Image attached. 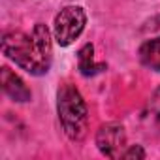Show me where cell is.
Wrapping results in <instances>:
<instances>
[{
  "mask_svg": "<svg viewBox=\"0 0 160 160\" xmlns=\"http://www.w3.org/2000/svg\"><path fill=\"white\" fill-rule=\"evenodd\" d=\"M122 156H124V158H143L145 152H143V149H141L139 145H134V147H130L128 151H124Z\"/></svg>",
  "mask_w": 160,
  "mask_h": 160,
  "instance_id": "9",
  "label": "cell"
},
{
  "mask_svg": "<svg viewBox=\"0 0 160 160\" xmlns=\"http://www.w3.org/2000/svg\"><path fill=\"white\" fill-rule=\"evenodd\" d=\"M96 145L102 154L109 158H119L122 156V151L126 147V134L124 128L117 122H108L100 126L96 134Z\"/></svg>",
  "mask_w": 160,
  "mask_h": 160,
  "instance_id": "4",
  "label": "cell"
},
{
  "mask_svg": "<svg viewBox=\"0 0 160 160\" xmlns=\"http://www.w3.org/2000/svg\"><path fill=\"white\" fill-rule=\"evenodd\" d=\"M149 108H151V113H152V119L156 121V124L160 126V87L152 92L151 96V102H149Z\"/></svg>",
  "mask_w": 160,
  "mask_h": 160,
  "instance_id": "8",
  "label": "cell"
},
{
  "mask_svg": "<svg viewBox=\"0 0 160 160\" xmlns=\"http://www.w3.org/2000/svg\"><path fill=\"white\" fill-rule=\"evenodd\" d=\"M58 119L60 124L66 132V136L72 141H79L87 134V124H89V111L83 96L79 94V91L66 83L58 89Z\"/></svg>",
  "mask_w": 160,
  "mask_h": 160,
  "instance_id": "2",
  "label": "cell"
},
{
  "mask_svg": "<svg viewBox=\"0 0 160 160\" xmlns=\"http://www.w3.org/2000/svg\"><path fill=\"white\" fill-rule=\"evenodd\" d=\"M85 23L87 15L79 6H68L60 10V13L55 17V40L58 45H70L83 32Z\"/></svg>",
  "mask_w": 160,
  "mask_h": 160,
  "instance_id": "3",
  "label": "cell"
},
{
  "mask_svg": "<svg viewBox=\"0 0 160 160\" xmlns=\"http://www.w3.org/2000/svg\"><path fill=\"white\" fill-rule=\"evenodd\" d=\"M0 81H2V89H4V92L10 96V98H13L15 102H28L30 100V91H28V87L25 85V81L17 75V73H13L10 68H2V72H0Z\"/></svg>",
  "mask_w": 160,
  "mask_h": 160,
  "instance_id": "5",
  "label": "cell"
},
{
  "mask_svg": "<svg viewBox=\"0 0 160 160\" xmlns=\"http://www.w3.org/2000/svg\"><path fill=\"white\" fill-rule=\"evenodd\" d=\"M139 58L147 68L160 72V38L145 42L139 47Z\"/></svg>",
  "mask_w": 160,
  "mask_h": 160,
  "instance_id": "6",
  "label": "cell"
},
{
  "mask_svg": "<svg viewBox=\"0 0 160 160\" xmlns=\"http://www.w3.org/2000/svg\"><path fill=\"white\" fill-rule=\"evenodd\" d=\"M2 51L28 73L42 75L51 66V32L42 23L34 27L30 36L25 32H8L2 38Z\"/></svg>",
  "mask_w": 160,
  "mask_h": 160,
  "instance_id": "1",
  "label": "cell"
},
{
  "mask_svg": "<svg viewBox=\"0 0 160 160\" xmlns=\"http://www.w3.org/2000/svg\"><path fill=\"white\" fill-rule=\"evenodd\" d=\"M77 62H79V70H81L83 75H94V73H98L104 68V64H96L94 62V47L91 43H87V45H83L81 49H79Z\"/></svg>",
  "mask_w": 160,
  "mask_h": 160,
  "instance_id": "7",
  "label": "cell"
}]
</instances>
